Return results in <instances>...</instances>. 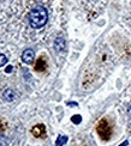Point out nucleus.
I'll return each mask as SVG.
<instances>
[{
    "mask_svg": "<svg viewBox=\"0 0 131 146\" xmlns=\"http://www.w3.org/2000/svg\"><path fill=\"white\" fill-rule=\"evenodd\" d=\"M47 19H48V13L43 6L34 7L29 13V24L34 29L42 28L47 23Z\"/></svg>",
    "mask_w": 131,
    "mask_h": 146,
    "instance_id": "f257e3e1",
    "label": "nucleus"
},
{
    "mask_svg": "<svg viewBox=\"0 0 131 146\" xmlns=\"http://www.w3.org/2000/svg\"><path fill=\"white\" fill-rule=\"evenodd\" d=\"M12 71V66H9L7 68H6V73H9V72H11Z\"/></svg>",
    "mask_w": 131,
    "mask_h": 146,
    "instance_id": "f8f14e48",
    "label": "nucleus"
},
{
    "mask_svg": "<svg viewBox=\"0 0 131 146\" xmlns=\"http://www.w3.org/2000/svg\"><path fill=\"white\" fill-rule=\"evenodd\" d=\"M34 59H35V53H34L33 49H26V50L23 52V54H22V60H23V62L30 65V64H33Z\"/></svg>",
    "mask_w": 131,
    "mask_h": 146,
    "instance_id": "20e7f679",
    "label": "nucleus"
},
{
    "mask_svg": "<svg viewBox=\"0 0 131 146\" xmlns=\"http://www.w3.org/2000/svg\"><path fill=\"white\" fill-rule=\"evenodd\" d=\"M46 67H47L46 61H45V60H43L42 58H40L39 60H37L36 65H35V70H36L37 72H42V71L46 70Z\"/></svg>",
    "mask_w": 131,
    "mask_h": 146,
    "instance_id": "0eeeda50",
    "label": "nucleus"
},
{
    "mask_svg": "<svg viewBox=\"0 0 131 146\" xmlns=\"http://www.w3.org/2000/svg\"><path fill=\"white\" fill-rule=\"evenodd\" d=\"M67 104H70V106H72V107H76V106H77V103L72 102V103H67Z\"/></svg>",
    "mask_w": 131,
    "mask_h": 146,
    "instance_id": "4468645a",
    "label": "nucleus"
},
{
    "mask_svg": "<svg viewBox=\"0 0 131 146\" xmlns=\"http://www.w3.org/2000/svg\"><path fill=\"white\" fill-rule=\"evenodd\" d=\"M71 121L75 125H78V123L82 122V116H81V115H73L71 117Z\"/></svg>",
    "mask_w": 131,
    "mask_h": 146,
    "instance_id": "1a4fd4ad",
    "label": "nucleus"
},
{
    "mask_svg": "<svg viewBox=\"0 0 131 146\" xmlns=\"http://www.w3.org/2000/svg\"><path fill=\"white\" fill-rule=\"evenodd\" d=\"M128 144H129V141L126 140V141H124V143H123L122 145H119V146H128Z\"/></svg>",
    "mask_w": 131,
    "mask_h": 146,
    "instance_id": "ddd939ff",
    "label": "nucleus"
},
{
    "mask_svg": "<svg viewBox=\"0 0 131 146\" xmlns=\"http://www.w3.org/2000/svg\"><path fill=\"white\" fill-rule=\"evenodd\" d=\"M32 133L35 138H45L46 137V127L43 125H36L32 128Z\"/></svg>",
    "mask_w": 131,
    "mask_h": 146,
    "instance_id": "7ed1b4c3",
    "label": "nucleus"
},
{
    "mask_svg": "<svg viewBox=\"0 0 131 146\" xmlns=\"http://www.w3.org/2000/svg\"><path fill=\"white\" fill-rule=\"evenodd\" d=\"M66 141H67L66 135H59L58 139H57V143H55V146H63Z\"/></svg>",
    "mask_w": 131,
    "mask_h": 146,
    "instance_id": "6e6552de",
    "label": "nucleus"
},
{
    "mask_svg": "<svg viewBox=\"0 0 131 146\" xmlns=\"http://www.w3.org/2000/svg\"><path fill=\"white\" fill-rule=\"evenodd\" d=\"M3 97H4V100H6L7 102H12V101L16 98V94H15V91H13V90L7 89V90H5V91H4Z\"/></svg>",
    "mask_w": 131,
    "mask_h": 146,
    "instance_id": "423d86ee",
    "label": "nucleus"
},
{
    "mask_svg": "<svg viewBox=\"0 0 131 146\" xmlns=\"http://www.w3.org/2000/svg\"><path fill=\"white\" fill-rule=\"evenodd\" d=\"M54 48L57 52H61L65 49V40L63 37H57L54 41Z\"/></svg>",
    "mask_w": 131,
    "mask_h": 146,
    "instance_id": "39448f33",
    "label": "nucleus"
},
{
    "mask_svg": "<svg viewBox=\"0 0 131 146\" xmlns=\"http://www.w3.org/2000/svg\"><path fill=\"white\" fill-rule=\"evenodd\" d=\"M129 113H130V114H131V107H130V108H129Z\"/></svg>",
    "mask_w": 131,
    "mask_h": 146,
    "instance_id": "2eb2a0df",
    "label": "nucleus"
},
{
    "mask_svg": "<svg viewBox=\"0 0 131 146\" xmlns=\"http://www.w3.org/2000/svg\"><path fill=\"white\" fill-rule=\"evenodd\" d=\"M7 64V58H6L4 54H0V67H3Z\"/></svg>",
    "mask_w": 131,
    "mask_h": 146,
    "instance_id": "9d476101",
    "label": "nucleus"
},
{
    "mask_svg": "<svg viewBox=\"0 0 131 146\" xmlns=\"http://www.w3.org/2000/svg\"><path fill=\"white\" fill-rule=\"evenodd\" d=\"M7 145H9V140L4 135H0V146H7Z\"/></svg>",
    "mask_w": 131,
    "mask_h": 146,
    "instance_id": "9b49d317",
    "label": "nucleus"
},
{
    "mask_svg": "<svg viewBox=\"0 0 131 146\" xmlns=\"http://www.w3.org/2000/svg\"><path fill=\"white\" fill-rule=\"evenodd\" d=\"M96 131H97L99 137L101 138L102 140H108V139L111 138L112 128H111V126H110V123L107 122V120H106V119H102V120L97 123Z\"/></svg>",
    "mask_w": 131,
    "mask_h": 146,
    "instance_id": "f03ea898",
    "label": "nucleus"
}]
</instances>
